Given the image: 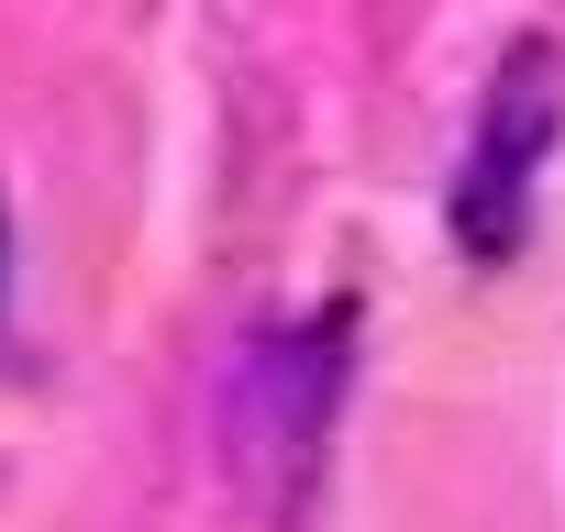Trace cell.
<instances>
[{"mask_svg": "<svg viewBox=\"0 0 565 532\" xmlns=\"http://www.w3.org/2000/svg\"><path fill=\"white\" fill-rule=\"evenodd\" d=\"M333 400H344V311L322 322H289L266 333L244 366H233V466L255 477L266 510H289L322 433H333Z\"/></svg>", "mask_w": 565, "mask_h": 532, "instance_id": "6da1fadb", "label": "cell"}, {"mask_svg": "<svg viewBox=\"0 0 565 532\" xmlns=\"http://www.w3.org/2000/svg\"><path fill=\"white\" fill-rule=\"evenodd\" d=\"M554 145V56L543 45H510V67L488 78V111H477V145H466V178H455V244L477 266H499L521 244V211H532V167Z\"/></svg>", "mask_w": 565, "mask_h": 532, "instance_id": "7a4b0ae2", "label": "cell"}]
</instances>
